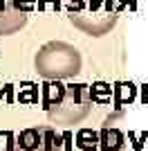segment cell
<instances>
[{"instance_id": "1", "label": "cell", "mask_w": 148, "mask_h": 151, "mask_svg": "<svg viewBox=\"0 0 148 151\" xmlns=\"http://www.w3.org/2000/svg\"><path fill=\"white\" fill-rule=\"evenodd\" d=\"M36 72L47 81H58V79H70L81 72V52L74 45L65 41H49L45 43L36 54Z\"/></svg>"}, {"instance_id": "2", "label": "cell", "mask_w": 148, "mask_h": 151, "mask_svg": "<svg viewBox=\"0 0 148 151\" xmlns=\"http://www.w3.org/2000/svg\"><path fill=\"white\" fill-rule=\"evenodd\" d=\"M92 111V93L85 83H70L65 86V93L54 106L47 108L49 122L58 126H74L79 124L88 113Z\"/></svg>"}, {"instance_id": "3", "label": "cell", "mask_w": 148, "mask_h": 151, "mask_svg": "<svg viewBox=\"0 0 148 151\" xmlns=\"http://www.w3.org/2000/svg\"><path fill=\"white\" fill-rule=\"evenodd\" d=\"M70 23L90 36H103L117 25V12L112 9V0H90L88 9L70 14Z\"/></svg>"}, {"instance_id": "4", "label": "cell", "mask_w": 148, "mask_h": 151, "mask_svg": "<svg viewBox=\"0 0 148 151\" xmlns=\"http://www.w3.org/2000/svg\"><path fill=\"white\" fill-rule=\"evenodd\" d=\"M5 151H63V140L47 124L29 126L20 133H11Z\"/></svg>"}, {"instance_id": "5", "label": "cell", "mask_w": 148, "mask_h": 151, "mask_svg": "<svg viewBox=\"0 0 148 151\" xmlns=\"http://www.w3.org/2000/svg\"><path fill=\"white\" fill-rule=\"evenodd\" d=\"M90 151H126V135L117 126H110V122H105L99 131L97 145Z\"/></svg>"}, {"instance_id": "6", "label": "cell", "mask_w": 148, "mask_h": 151, "mask_svg": "<svg viewBox=\"0 0 148 151\" xmlns=\"http://www.w3.org/2000/svg\"><path fill=\"white\" fill-rule=\"evenodd\" d=\"M25 23H27V14L18 12L14 5L2 7L0 9V36H9V34H16L18 29H23Z\"/></svg>"}, {"instance_id": "7", "label": "cell", "mask_w": 148, "mask_h": 151, "mask_svg": "<svg viewBox=\"0 0 148 151\" xmlns=\"http://www.w3.org/2000/svg\"><path fill=\"white\" fill-rule=\"evenodd\" d=\"M63 93H65V86H58V83H47V86H45V95H43L45 108L54 106L56 101L63 97Z\"/></svg>"}, {"instance_id": "8", "label": "cell", "mask_w": 148, "mask_h": 151, "mask_svg": "<svg viewBox=\"0 0 148 151\" xmlns=\"http://www.w3.org/2000/svg\"><path fill=\"white\" fill-rule=\"evenodd\" d=\"M11 5L18 9V12H31L34 9V0H11Z\"/></svg>"}]
</instances>
